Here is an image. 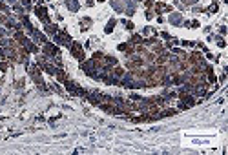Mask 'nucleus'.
Here are the masks:
<instances>
[{
  "instance_id": "obj_1",
  "label": "nucleus",
  "mask_w": 228,
  "mask_h": 155,
  "mask_svg": "<svg viewBox=\"0 0 228 155\" xmlns=\"http://www.w3.org/2000/svg\"><path fill=\"white\" fill-rule=\"evenodd\" d=\"M53 40L57 44H60V46H66V48L71 46V37H69V33L64 31V29H58V33L53 35Z\"/></svg>"
},
{
  "instance_id": "obj_23",
  "label": "nucleus",
  "mask_w": 228,
  "mask_h": 155,
  "mask_svg": "<svg viewBox=\"0 0 228 155\" xmlns=\"http://www.w3.org/2000/svg\"><path fill=\"white\" fill-rule=\"evenodd\" d=\"M53 64H55L57 68H62V66H64V64H62V58H60V55H57V57L53 58Z\"/></svg>"
},
{
  "instance_id": "obj_13",
  "label": "nucleus",
  "mask_w": 228,
  "mask_h": 155,
  "mask_svg": "<svg viewBox=\"0 0 228 155\" xmlns=\"http://www.w3.org/2000/svg\"><path fill=\"white\" fill-rule=\"evenodd\" d=\"M111 75H113V77H117V79H122V77H124V69H122V68L117 64V66H113Z\"/></svg>"
},
{
  "instance_id": "obj_12",
  "label": "nucleus",
  "mask_w": 228,
  "mask_h": 155,
  "mask_svg": "<svg viewBox=\"0 0 228 155\" xmlns=\"http://www.w3.org/2000/svg\"><path fill=\"white\" fill-rule=\"evenodd\" d=\"M91 24H93V20H91L90 17H84L82 20H80V29H82V31H88Z\"/></svg>"
},
{
  "instance_id": "obj_24",
  "label": "nucleus",
  "mask_w": 228,
  "mask_h": 155,
  "mask_svg": "<svg viewBox=\"0 0 228 155\" xmlns=\"http://www.w3.org/2000/svg\"><path fill=\"white\" fill-rule=\"evenodd\" d=\"M217 9H219V4H217V0H214V4H212V6L208 7V11H210V13H215Z\"/></svg>"
},
{
  "instance_id": "obj_26",
  "label": "nucleus",
  "mask_w": 228,
  "mask_h": 155,
  "mask_svg": "<svg viewBox=\"0 0 228 155\" xmlns=\"http://www.w3.org/2000/svg\"><path fill=\"white\" fill-rule=\"evenodd\" d=\"M181 46H186V48H194V46H195V42H192V40H182V42H181Z\"/></svg>"
},
{
  "instance_id": "obj_22",
  "label": "nucleus",
  "mask_w": 228,
  "mask_h": 155,
  "mask_svg": "<svg viewBox=\"0 0 228 155\" xmlns=\"http://www.w3.org/2000/svg\"><path fill=\"white\" fill-rule=\"evenodd\" d=\"M20 4H22V7L26 9V11L31 9V0H20Z\"/></svg>"
},
{
  "instance_id": "obj_3",
  "label": "nucleus",
  "mask_w": 228,
  "mask_h": 155,
  "mask_svg": "<svg viewBox=\"0 0 228 155\" xmlns=\"http://www.w3.org/2000/svg\"><path fill=\"white\" fill-rule=\"evenodd\" d=\"M29 75H31L33 81L44 89V81H42V75H40V68H38L37 64H35V66H29Z\"/></svg>"
},
{
  "instance_id": "obj_11",
  "label": "nucleus",
  "mask_w": 228,
  "mask_h": 155,
  "mask_svg": "<svg viewBox=\"0 0 228 155\" xmlns=\"http://www.w3.org/2000/svg\"><path fill=\"white\" fill-rule=\"evenodd\" d=\"M15 40H17L18 44H20V46H22V44L27 40V37H26V35H24V31H22V29H18V31H15Z\"/></svg>"
},
{
  "instance_id": "obj_5",
  "label": "nucleus",
  "mask_w": 228,
  "mask_h": 155,
  "mask_svg": "<svg viewBox=\"0 0 228 155\" xmlns=\"http://www.w3.org/2000/svg\"><path fill=\"white\" fill-rule=\"evenodd\" d=\"M35 15H37L38 18L44 22V24H49V17H48V9L44 6H37L35 7Z\"/></svg>"
},
{
  "instance_id": "obj_8",
  "label": "nucleus",
  "mask_w": 228,
  "mask_h": 155,
  "mask_svg": "<svg viewBox=\"0 0 228 155\" xmlns=\"http://www.w3.org/2000/svg\"><path fill=\"white\" fill-rule=\"evenodd\" d=\"M33 40L38 42V44H46L48 38H46V35H44V33H40V31H37V29H35V31H33Z\"/></svg>"
},
{
  "instance_id": "obj_20",
  "label": "nucleus",
  "mask_w": 228,
  "mask_h": 155,
  "mask_svg": "<svg viewBox=\"0 0 228 155\" xmlns=\"http://www.w3.org/2000/svg\"><path fill=\"white\" fill-rule=\"evenodd\" d=\"M148 35H157V31L153 28H150V26H146L144 29H142V37H148Z\"/></svg>"
},
{
  "instance_id": "obj_18",
  "label": "nucleus",
  "mask_w": 228,
  "mask_h": 155,
  "mask_svg": "<svg viewBox=\"0 0 228 155\" xmlns=\"http://www.w3.org/2000/svg\"><path fill=\"white\" fill-rule=\"evenodd\" d=\"M110 2H111V6H113V9H115V11H119V13L124 11V6H122L119 0H110Z\"/></svg>"
},
{
  "instance_id": "obj_21",
  "label": "nucleus",
  "mask_w": 228,
  "mask_h": 155,
  "mask_svg": "<svg viewBox=\"0 0 228 155\" xmlns=\"http://www.w3.org/2000/svg\"><path fill=\"white\" fill-rule=\"evenodd\" d=\"M91 58H93V60H95V62H101L102 58H104V53H102V51H95V53H93V57H91Z\"/></svg>"
},
{
  "instance_id": "obj_16",
  "label": "nucleus",
  "mask_w": 228,
  "mask_h": 155,
  "mask_svg": "<svg viewBox=\"0 0 228 155\" xmlns=\"http://www.w3.org/2000/svg\"><path fill=\"white\" fill-rule=\"evenodd\" d=\"M46 33H48V35L58 33V26H57V24H46Z\"/></svg>"
},
{
  "instance_id": "obj_28",
  "label": "nucleus",
  "mask_w": 228,
  "mask_h": 155,
  "mask_svg": "<svg viewBox=\"0 0 228 155\" xmlns=\"http://www.w3.org/2000/svg\"><path fill=\"white\" fill-rule=\"evenodd\" d=\"M217 46H219V48H225V46H226V44H225V40H223L221 37H217Z\"/></svg>"
},
{
  "instance_id": "obj_25",
  "label": "nucleus",
  "mask_w": 228,
  "mask_h": 155,
  "mask_svg": "<svg viewBox=\"0 0 228 155\" xmlns=\"http://www.w3.org/2000/svg\"><path fill=\"white\" fill-rule=\"evenodd\" d=\"M122 24L126 26L128 31H133V28H135V26H133V22H130V20H122Z\"/></svg>"
},
{
  "instance_id": "obj_15",
  "label": "nucleus",
  "mask_w": 228,
  "mask_h": 155,
  "mask_svg": "<svg viewBox=\"0 0 228 155\" xmlns=\"http://www.w3.org/2000/svg\"><path fill=\"white\" fill-rule=\"evenodd\" d=\"M142 40H144V37H142V35H131L130 44H133V46H139V44H142Z\"/></svg>"
},
{
  "instance_id": "obj_29",
  "label": "nucleus",
  "mask_w": 228,
  "mask_h": 155,
  "mask_svg": "<svg viewBox=\"0 0 228 155\" xmlns=\"http://www.w3.org/2000/svg\"><path fill=\"white\" fill-rule=\"evenodd\" d=\"M130 99H131V101H141V95H137V93H131V95H130Z\"/></svg>"
},
{
  "instance_id": "obj_10",
  "label": "nucleus",
  "mask_w": 228,
  "mask_h": 155,
  "mask_svg": "<svg viewBox=\"0 0 228 155\" xmlns=\"http://www.w3.org/2000/svg\"><path fill=\"white\" fill-rule=\"evenodd\" d=\"M162 11H168V13H170V11H172V6H166L164 2H157V4H155V13L159 15V13H162Z\"/></svg>"
},
{
  "instance_id": "obj_9",
  "label": "nucleus",
  "mask_w": 228,
  "mask_h": 155,
  "mask_svg": "<svg viewBox=\"0 0 228 155\" xmlns=\"http://www.w3.org/2000/svg\"><path fill=\"white\" fill-rule=\"evenodd\" d=\"M66 7L69 9V11H78V7H80V2L78 0H66Z\"/></svg>"
},
{
  "instance_id": "obj_35",
  "label": "nucleus",
  "mask_w": 228,
  "mask_h": 155,
  "mask_svg": "<svg viewBox=\"0 0 228 155\" xmlns=\"http://www.w3.org/2000/svg\"><path fill=\"white\" fill-rule=\"evenodd\" d=\"M219 33H221V35H226V28H225V26H223V28L219 29Z\"/></svg>"
},
{
  "instance_id": "obj_6",
  "label": "nucleus",
  "mask_w": 228,
  "mask_h": 155,
  "mask_svg": "<svg viewBox=\"0 0 228 155\" xmlns=\"http://www.w3.org/2000/svg\"><path fill=\"white\" fill-rule=\"evenodd\" d=\"M102 64H104V66H106L108 69H111L113 66H117V64H119V60H117L115 57H113V55H104V58H102Z\"/></svg>"
},
{
  "instance_id": "obj_14",
  "label": "nucleus",
  "mask_w": 228,
  "mask_h": 155,
  "mask_svg": "<svg viewBox=\"0 0 228 155\" xmlns=\"http://www.w3.org/2000/svg\"><path fill=\"white\" fill-rule=\"evenodd\" d=\"M55 77L58 79V82H64V81H68V75H66V71H64L62 68H57V73H55Z\"/></svg>"
},
{
  "instance_id": "obj_36",
  "label": "nucleus",
  "mask_w": 228,
  "mask_h": 155,
  "mask_svg": "<svg viewBox=\"0 0 228 155\" xmlns=\"http://www.w3.org/2000/svg\"><path fill=\"white\" fill-rule=\"evenodd\" d=\"M97 2H101V4H102V2H106V0H97Z\"/></svg>"
},
{
  "instance_id": "obj_33",
  "label": "nucleus",
  "mask_w": 228,
  "mask_h": 155,
  "mask_svg": "<svg viewBox=\"0 0 228 155\" xmlns=\"http://www.w3.org/2000/svg\"><path fill=\"white\" fill-rule=\"evenodd\" d=\"M190 26H192V28H199V20H192Z\"/></svg>"
},
{
  "instance_id": "obj_30",
  "label": "nucleus",
  "mask_w": 228,
  "mask_h": 155,
  "mask_svg": "<svg viewBox=\"0 0 228 155\" xmlns=\"http://www.w3.org/2000/svg\"><path fill=\"white\" fill-rule=\"evenodd\" d=\"M161 37L164 38V40H170V33H166V31H162V33H161Z\"/></svg>"
},
{
  "instance_id": "obj_7",
  "label": "nucleus",
  "mask_w": 228,
  "mask_h": 155,
  "mask_svg": "<svg viewBox=\"0 0 228 155\" xmlns=\"http://www.w3.org/2000/svg\"><path fill=\"white\" fill-rule=\"evenodd\" d=\"M168 20H170V24H173V26H181L182 24V15L181 13H172L170 17H168Z\"/></svg>"
},
{
  "instance_id": "obj_19",
  "label": "nucleus",
  "mask_w": 228,
  "mask_h": 155,
  "mask_svg": "<svg viewBox=\"0 0 228 155\" xmlns=\"http://www.w3.org/2000/svg\"><path fill=\"white\" fill-rule=\"evenodd\" d=\"M115 26H117V20H115V18H111V20L106 24V28H104V31H106V33H111V31H113V28H115Z\"/></svg>"
},
{
  "instance_id": "obj_31",
  "label": "nucleus",
  "mask_w": 228,
  "mask_h": 155,
  "mask_svg": "<svg viewBox=\"0 0 228 155\" xmlns=\"http://www.w3.org/2000/svg\"><path fill=\"white\" fill-rule=\"evenodd\" d=\"M0 69H2V71H7V62H0Z\"/></svg>"
},
{
  "instance_id": "obj_2",
  "label": "nucleus",
  "mask_w": 228,
  "mask_h": 155,
  "mask_svg": "<svg viewBox=\"0 0 228 155\" xmlns=\"http://www.w3.org/2000/svg\"><path fill=\"white\" fill-rule=\"evenodd\" d=\"M69 51H71V55L77 58L78 62H82L84 58V49H82V44H78V42H71V46H69Z\"/></svg>"
},
{
  "instance_id": "obj_17",
  "label": "nucleus",
  "mask_w": 228,
  "mask_h": 155,
  "mask_svg": "<svg viewBox=\"0 0 228 155\" xmlns=\"http://www.w3.org/2000/svg\"><path fill=\"white\" fill-rule=\"evenodd\" d=\"M177 113V109H162V111H159V119H162V117H172V115H175Z\"/></svg>"
},
{
  "instance_id": "obj_34",
  "label": "nucleus",
  "mask_w": 228,
  "mask_h": 155,
  "mask_svg": "<svg viewBox=\"0 0 228 155\" xmlns=\"http://www.w3.org/2000/svg\"><path fill=\"white\" fill-rule=\"evenodd\" d=\"M4 37H6V29L0 28V38H4Z\"/></svg>"
},
{
  "instance_id": "obj_4",
  "label": "nucleus",
  "mask_w": 228,
  "mask_h": 155,
  "mask_svg": "<svg viewBox=\"0 0 228 155\" xmlns=\"http://www.w3.org/2000/svg\"><path fill=\"white\" fill-rule=\"evenodd\" d=\"M42 51H44V55H46L48 58H53V57H57V55H58V48L55 46V44L46 42V44H44V49H42Z\"/></svg>"
},
{
  "instance_id": "obj_27",
  "label": "nucleus",
  "mask_w": 228,
  "mask_h": 155,
  "mask_svg": "<svg viewBox=\"0 0 228 155\" xmlns=\"http://www.w3.org/2000/svg\"><path fill=\"white\" fill-rule=\"evenodd\" d=\"M144 17L148 18V20H152V18H153V17H155V15H153V11H152V9H148V11H146V15H144Z\"/></svg>"
},
{
  "instance_id": "obj_32",
  "label": "nucleus",
  "mask_w": 228,
  "mask_h": 155,
  "mask_svg": "<svg viewBox=\"0 0 228 155\" xmlns=\"http://www.w3.org/2000/svg\"><path fill=\"white\" fill-rule=\"evenodd\" d=\"M182 2L186 4V6H192V4H195V2H199V0H182Z\"/></svg>"
}]
</instances>
